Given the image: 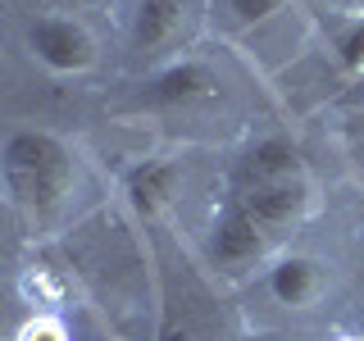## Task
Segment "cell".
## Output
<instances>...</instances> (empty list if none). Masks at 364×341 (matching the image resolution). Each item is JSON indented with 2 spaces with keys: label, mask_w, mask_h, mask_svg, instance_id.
Masks as SVG:
<instances>
[{
  "label": "cell",
  "mask_w": 364,
  "mask_h": 341,
  "mask_svg": "<svg viewBox=\"0 0 364 341\" xmlns=\"http://www.w3.org/2000/svg\"><path fill=\"white\" fill-rule=\"evenodd\" d=\"M214 96H219V73H214L210 64H200V60H182V64L159 68L155 77H146L132 105H146V109H191V105L214 100Z\"/></svg>",
  "instance_id": "obj_3"
},
{
  "label": "cell",
  "mask_w": 364,
  "mask_h": 341,
  "mask_svg": "<svg viewBox=\"0 0 364 341\" xmlns=\"http://www.w3.org/2000/svg\"><path fill=\"white\" fill-rule=\"evenodd\" d=\"M278 5H282V0H228V14L250 28V23H264Z\"/></svg>",
  "instance_id": "obj_11"
},
{
  "label": "cell",
  "mask_w": 364,
  "mask_h": 341,
  "mask_svg": "<svg viewBox=\"0 0 364 341\" xmlns=\"http://www.w3.org/2000/svg\"><path fill=\"white\" fill-rule=\"evenodd\" d=\"M264 246H269V232L246 214L242 200L228 196L223 210L214 214V227H210V255H214V264L242 269V264H250V259L264 255Z\"/></svg>",
  "instance_id": "obj_4"
},
{
  "label": "cell",
  "mask_w": 364,
  "mask_h": 341,
  "mask_svg": "<svg viewBox=\"0 0 364 341\" xmlns=\"http://www.w3.org/2000/svg\"><path fill=\"white\" fill-rule=\"evenodd\" d=\"M228 196L242 200L246 214L264 227V232H282V227L301 223L305 205H310V187H305V173H296V178H278V182H264V187H250V191H228Z\"/></svg>",
  "instance_id": "obj_5"
},
{
  "label": "cell",
  "mask_w": 364,
  "mask_h": 341,
  "mask_svg": "<svg viewBox=\"0 0 364 341\" xmlns=\"http://www.w3.org/2000/svg\"><path fill=\"white\" fill-rule=\"evenodd\" d=\"M318 287H323V269L314 264L310 255H287V259H278V264L269 269V296L278 305H310Z\"/></svg>",
  "instance_id": "obj_9"
},
{
  "label": "cell",
  "mask_w": 364,
  "mask_h": 341,
  "mask_svg": "<svg viewBox=\"0 0 364 341\" xmlns=\"http://www.w3.org/2000/svg\"><path fill=\"white\" fill-rule=\"evenodd\" d=\"M182 23H187V0H136L132 45L136 50H164L178 41Z\"/></svg>",
  "instance_id": "obj_8"
},
{
  "label": "cell",
  "mask_w": 364,
  "mask_h": 341,
  "mask_svg": "<svg viewBox=\"0 0 364 341\" xmlns=\"http://www.w3.org/2000/svg\"><path fill=\"white\" fill-rule=\"evenodd\" d=\"M0 178H5V191L23 210L50 214L64 200L68 182H73V155L55 132L18 128L0 146Z\"/></svg>",
  "instance_id": "obj_1"
},
{
  "label": "cell",
  "mask_w": 364,
  "mask_h": 341,
  "mask_svg": "<svg viewBox=\"0 0 364 341\" xmlns=\"http://www.w3.org/2000/svg\"><path fill=\"white\" fill-rule=\"evenodd\" d=\"M328 37H333L337 64L346 68V73H364V18L333 23V28H328Z\"/></svg>",
  "instance_id": "obj_10"
},
{
  "label": "cell",
  "mask_w": 364,
  "mask_h": 341,
  "mask_svg": "<svg viewBox=\"0 0 364 341\" xmlns=\"http://www.w3.org/2000/svg\"><path fill=\"white\" fill-rule=\"evenodd\" d=\"M178 182H182V168L173 159H141L136 168H128L123 178V196L141 219H155L168 200L178 196Z\"/></svg>",
  "instance_id": "obj_7"
},
{
  "label": "cell",
  "mask_w": 364,
  "mask_h": 341,
  "mask_svg": "<svg viewBox=\"0 0 364 341\" xmlns=\"http://www.w3.org/2000/svg\"><path fill=\"white\" fill-rule=\"evenodd\" d=\"M28 50L50 73H82L96 60V41L87 37V28L60 14H41L28 23Z\"/></svg>",
  "instance_id": "obj_2"
},
{
  "label": "cell",
  "mask_w": 364,
  "mask_h": 341,
  "mask_svg": "<svg viewBox=\"0 0 364 341\" xmlns=\"http://www.w3.org/2000/svg\"><path fill=\"white\" fill-rule=\"evenodd\" d=\"M68 5H87V0H68Z\"/></svg>",
  "instance_id": "obj_15"
},
{
  "label": "cell",
  "mask_w": 364,
  "mask_h": 341,
  "mask_svg": "<svg viewBox=\"0 0 364 341\" xmlns=\"http://www.w3.org/2000/svg\"><path fill=\"white\" fill-rule=\"evenodd\" d=\"M5 318H9V296L0 291V328H5Z\"/></svg>",
  "instance_id": "obj_14"
},
{
  "label": "cell",
  "mask_w": 364,
  "mask_h": 341,
  "mask_svg": "<svg viewBox=\"0 0 364 341\" xmlns=\"http://www.w3.org/2000/svg\"><path fill=\"white\" fill-rule=\"evenodd\" d=\"M296 173H305L301 151H296L287 136H264V141H255L232 164L228 191H250V187H264V182H278V178H296Z\"/></svg>",
  "instance_id": "obj_6"
},
{
  "label": "cell",
  "mask_w": 364,
  "mask_h": 341,
  "mask_svg": "<svg viewBox=\"0 0 364 341\" xmlns=\"http://www.w3.org/2000/svg\"><path fill=\"white\" fill-rule=\"evenodd\" d=\"M159 341H214V337H200V332H191V328L164 323V332H159Z\"/></svg>",
  "instance_id": "obj_13"
},
{
  "label": "cell",
  "mask_w": 364,
  "mask_h": 341,
  "mask_svg": "<svg viewBox=\"0 0 364 341\" xmlns=\"http://www.w3.org/2000/svg\"><path fill=\"white\" fill-rule=\"evenodd\" d=\"M23 341H64V332L41 318V323H28V328H23Z\"/></svg>",
  "instance_id": "obj_12"
}]
</instances>
